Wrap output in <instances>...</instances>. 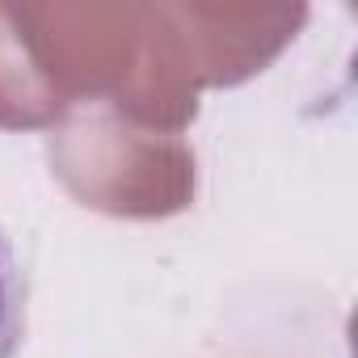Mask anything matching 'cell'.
<instances>
[{
	"mask_svg": "<svg viewBox=\"0 0 358 358\" xmlns=\"http://www.w3.org/2000/svg\"><path fill=\"white\" fill-rule=\"evenodd\" d=\"M22 337H26V274L9 232L0 228V358H13Z\"/></svg>",
	"mask_w": 358,
	"mask_h": 358,
	"instance_id": "6da1fadb",
	"label": "cell"
}]
</instances>
